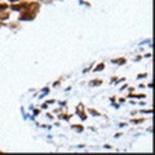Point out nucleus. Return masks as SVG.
<instances>
[{
    "label": "nucleus",
    "mask_w": 155,
    "mask_h": 155,
    "mask_svg": "<svg viewBox=\"0 0 155 155\" xmlns=\"http://www.w3.org/2000/svg\"><path fill=\"white\" fill-rule=\"evenodd\" d=\"M34 17H35V13H32V12H23L21 14V17H19V19H32Z\"/></svg>",
    "instance_id": "f257e3e1"
},
{
    "label": "nucleus",
    "mask_w": 155,
    "mask_h": 155,
    "mask_svg": "<svg viewBox=\"0 0 155 155\" xmlns=\"http://www.w3.org/2000/svg\"><path fill=\"white\" fill-rule=\"evenodd\" d=\"M78 114L80 115L81 119H85V114H84V110L81 111V106H79V107H78Z\"/></svg>",
    "instance_id": "f03ea898"
},
{
    "label": "nucleus",
    "mask_w": 155,
    "mask_h": 155,
    "mask_svg": "<svg viewBox=\"0 0 155 155\" xmlns=\"http://www.w3.org/2000/svg\"><path fill=\"white\" fill-rule=\"evenodd\" d=\"M5 18H8V14H7V13L0 14V19H5Z\"/></svg>",
    "instance_id": "7ed1b4c3"
},
{
    "label": "nucleus",
    "mask_w": 155,
    "mask_h": 155,
    "mask_svg": "<svg viewBox=\"0 0 155 155\" xmlns=\"http://www.w3.org/2000/svg\"><path fill=\"white\" fill-rule=\"evenodd\" d=\"M8 5H7V4H0V11H3V9H5Z\"/></svg>",
    "instance_id": "20e7f679"
},
{
    "label": "nucleus",
    "mask_w": 155,
    "mask_h": 155,
    "mask_svg": "<svg viewBox=\"0 0 155 155\" xmlns=\"http://www.w3.org/2000/svg\"><path fill=\"white\" fill-rule=\"evenodd\" d=\"M104 67H105V66H104L102 64H101V65H98V67H97V69H96V71H98V70H102Z\"/></svg>",
    "instance_id": "39448f33"
},
{
    "label": "nucleus",
    "mask_w": 155,
    "mask_h": 155,
    "mask_svg": "<svg viewBox=\"0 0 155 155\" xmlns=\"http://www.w3.org/2000/svg\"><path fill=\"white\" fill-rule=\"evenodd\" d=\"M11 2H16V0H11Z\"/></svg>",
    "instance_id": "423d86ee"
}]
</instances>
